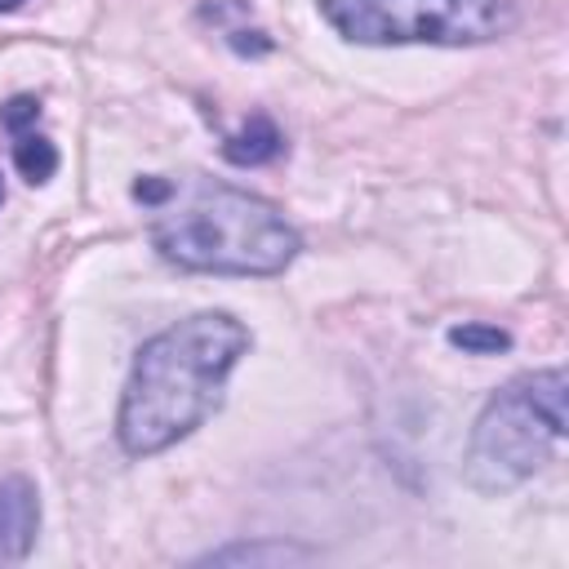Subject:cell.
<instances>
[{
    "instance_id": "cell-1",
    "label": "cell",
    "mask_w": 569,
    "mask_h": 569,
    "mask_svg": "<svg viewBox=\"0 0 569 569\" xmlns=\"http://www.w3.org/2000/svg\"><path fill=\"white\" fill-rule=\"evenodd\" d=\"M249 351V329L227 311H196L133 356L116 436L129 458H151L191 436L222 405V382Z\"/></svg>"
},
{
    "instance_id": "cell-2",
    "label": "cell",
    "mask_w": 569,
    "mask_h": 569,
    "mask_svg": "<svg viewBox=\"0 0 569 569\" xmlns=\"http://www.w3.org/2000/svg\"><path fill=\"white\" fill-rule=\"evenodd\" d=\"M151 244L182 271L204 276H280L302 249L271 200L204 173L169 178L151 204Z\"/></svg>"
},
{
    "instance_id": "cell-3",
    "label": "cell",
    "mask_w": 569,
    "mask_h": 569,
    "mask_svg": "<svg viewBox=\"0 0 569 569\" xmlns=\"http://www.w3.org/2000/svg\"><path fill=\"white\" fill-rule=\"evenodd\" d=\"M565 391H569L565 369L520 373L507 387H498L467 440V458H462L467 485L480 493H507L525 485L551 458L556 440L569 431Z\"/></svg>"
},
{
    "instance_id": "cell-4",
    "label": "cell",
    "mask_w": 569,
    "mask_h": 569,
    "mask_svg": "<svg viewBox=\"0 0 569 569\" xmlns=\"http://www.w3.org/2000/svg\"><path fill=\"white\" fill-rule=\"evenodd\" d=\"M325 22L351 44H489L516 27L511 0H320Z\"/></svg>"
},
{
    "instance_id": "cell-5",
    "label": "cell",
    "mask_w": 569,
    "mask_h": 569,
    "mask_svg": "<svg viewBox=\"0 0 569 569\" xmlns=\"http://www.w3.org/2000/svg\"><path fill=\"white\" fill-rule=\"evenodd\" d=\"M40 533V493L27 476L0 480V565H18L31 556Z\"/></svg>"
},
{
    "instance_id": "cell-6",
    "label": "cell",
    "mask_w": 569,
    "mask_h": 569,
    "mask_svg": "<svg viewBox=\"0 0 569 569\" xmlns=\"http://www.w3.org/2000/svg\"><path fill=\"white\" fill-rule=\"evenodd\" d=\"M284 151V133L276 129V120L271 116H249L236 133H227V142H222V156L236 164V169H258V164H271L276 156Z\"/></svg>"
},
{
    "instance_id": "cell-7",
    "label": "cell",
    "mask_w": 569,
    "mask_h": 569,
    "mask_svg": "<svg viewBox=\"0 0 569 569\" xmlns=\"http://www.w3.org/2000/svg\"><path fill=\"white\" fill-rule=\"evenodd\" d=\"M307 560H316V551L298 542H231L200 556V565H307Z\"/></svg>"
},
{
    "instance_id": "cell-8",
    "label": "cell",
    "mask_w": 569,
    "mask_h": 569,
    "mask_svg": "<svg viewBox=\"0 0 569 569\" xmlns=\"http://www.w3.org/2000/svg\"><path fill=\"white\" fill-rule=\"evenodd\" d=\"M13 169L31 182V187H44L53 173H58V147L36 133V129H22L13 133Z\"/></svg>"
},
{
    "instance_id": "cell-9",
    "label": "cell",
    "mask_w": 569,
    "mask_h": 569,
    "mask_svg": "<svg viewBox=\"0 0 569 569\" xmlns=\"http://www.w3.org/2000/svg\"><path fill=\"white\" fill-rule=\"evenodd\" d=\"M449 347H458V351H467V356H498V351H507L511 347V333L507 329H498V325H453L449 329Z\"/></svg>"
},
{
    "instance_id": "cell-10",
    "label": "cell",
    "mask_w": 569,
    "mask_h": 569,
    "mask_svg": "<svg viewBox=\"0 0 569 569\" xmlns=\"http://www.w3.org/2000/svg\"><path fill=\"white\" fill-rule=\"evenodd\" d=\"M36 120H40V98H31V93H18L0 107V129H9V133L36 129Z\"/></svg>"
},
{
    "instance_id": "cell-11",
    "label": "cell",
    "mask_w": 569,
    "mask_h": 569,
    "mask_svg": "<svg viewBox=\"0 0 569 569\" xmlns=\"http://www.w3.org/2000/svg\"><path fill=\"white\" fill-rule=\"evenodd\" d=\"M27 0H0V13H13V9H22Z\"/></svg>"
},
{
    "instance_id": "cell-12",
    "label": "cell",
    "mask_w": 569,
    "mask_h": 569,
    "mask_svg": "<svg viewBox=\"0 0 569 569\" xmlns=\"http://www.w3.org/2000/svg\"><path fill=\"white\" fill-rule=\"evenodd\" d=\"M0 200H4V182H0Z\"/></svg>"
}]
</instances>
